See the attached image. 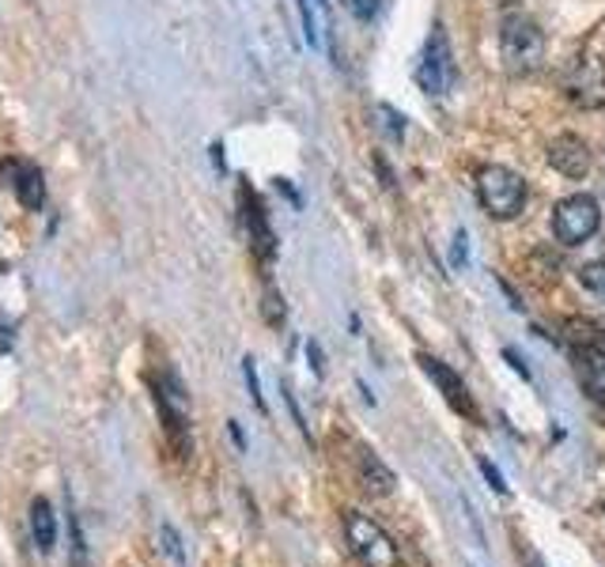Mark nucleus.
<instances>
[{"label":"nucleus","mask_w":605,"mask_h":567,"mask_svg":"<svg viewBox=\"0 0 605 567\" xmlns=\"http://www.w3.org/2000/svg\"><path fill=\"white\" fill-rule=\"evenodd\" d=\"M548 163H553L564 178H583L586 171H591V148H586V141H580V136L564 133L548 144Z\"/></svg>","instance_id":"9d476101"},{"label":"nucleus","mask_w":605,"mask_h":567,"mask_svg":"<svg viewBox=\"0 0 605 567\" xmlns=\"http://www.w3.org/2000/svg\"><path fill=\"white\" fill-rule=\"evenodd\" d=\"M567 99L583 110H598L605 106V61L586 53L567 72Z\"/></svg>","instance_id":"423d86ee"},{"label":"nucleus","mask_w":605,"mask_h":567,"mask_svg":"<svg viewBox=\"0 0 605 567\" xmlns=\"http://www.w3.org/2000/svg\"><path fill=\"white\" fill-rule=\"evenodd\" d=\"M299 20H302V39L310 45H329V53L337 58L334 50V31H329V8L326 0H299Z\"/></svg>","instance_id":"f8f14e48"},{"label":"nucleus","mask_w":605,"mask_h":567,"mask_svg":"<svg viewBox=\"0 0 605 567\" xmlns=\"http://www.w3.org/2000/svg\"><path fill=\"white\" fill-rule=\"evenodd\" d=\"M160 537H163V553H167L174 564H186V548H182L178 534H174V526H163Z\"/></svg>","instance_id":"6ab92c4d"},{"label":"nucleus","mask_w":605,"mask_h":567,"mask_svg":"<svg viewBox=\"0 0 605 567\" xmlns=\"http://www.w3.org/2000/svg\"><path fill=\"white\" fill-rule=\"evenodd\" d=\"M243 374H246V390H250V398H254V405L262 409V413H269V409H265V398H262V382H258V368H254V360L250 355H246L243 360Z\"/></svg>","instance_id":"a211bd4d"},{"label":"nucleus","mask_w":605,"mask_h":567,"mask_svg":"<svg viewBox=\"0 0 605 567\" xmlns=\"http://www.w3.org/2000/svg\"><path fill=\"white\" fill-rule=\"evenodd\" d=\"M345 537L363 567H398V545L390 542V534L375 518L360 515V511H348Z\"/></svg>","instance_id":"f03ea898"},{"label":"nucleus","mask_w":605,"mask_h":567,"mask_svg":"<svg viewBox=\"0 0 605 567\" xmlns=\"http://www.w3.org/2000/svg\"><path fill=\"white\" fill-rule=\"evenodd\" d=\"M454 53H451V42H447V31L443 23L432 27L428 34V45H424V58H420V69H417V80L428 95H447L454 87Z\"/></svg>","instance_id":"20e7f679"},{"label":"nucleus","mask_w":605,"mask_h":567,"mask_svg":"<svg viewBox=\"0 0 605 567\" xmlns=\"http://www.w3.org/2000/svg\"><path fill=\"white\" fill-rule=\"evenodd\" d=\"M530 567H541V564H537V560H530Z\"/></svg>","instance_id":"c85d7f7f"},{"label":"nucleus","mask_w":605,"mask_h":567,"mask_svg":"<svg viewBox=\"0 0 605 567\" xmlns=\"http://www.w3.org/2000/svg\"><path fill=\"white\" fill-rule=\"evenodd\" d=\"M580 379H583V386L594 401H605V352L598 349V344H586V349H583Z\"/></svg>","instance_id":"4468645a"},{"label":"nucleus","mask_w":605,"mask_h":567,"mask_svg":"<svg viewBox=\"0 0 605 567\" xmlns=\"http://www.w3.org/2000/svg\"><path fill=\"white\" fill-rule=\"evenodd\" d=\"M232 439H235V446H238V451H246V435H243V427H238L235 420H232Z\"/></svg>","instance_id":"cd10ccee"},{"label":"nucleus","mask_w":605,"mask_h":567,"mask_svg":"<svg viewBox=\"0 0 605 567\" xmlns=\"http://www.w3.org/2000/svg\"><path fill=\"white\" fill-rule=\"evenodd\" d=\"M8 349H12V326L0 322V352H8Z\"/></svg>","instance_id":"bb28decb"},{"label":"nucleus","mask_w":605,"mask_h":567,"mask_svg":"<svg viewBox=\"0 0 605 567\" xmlns=\"http://www.w3.org/2000/svg\"><path fill=\"white\" fill-rule=\"evenodd\" d=\"M420 368H424L428 379L435 382L439 390H443V398L451 401V409L454 413H465V416H476V409H473V398H470V390H465V382L458 379V374L447 368L443 360H432V355H420Z\"/></svg>","instance_id":"1a4fd4ad"},{"label":"nucleus","mask_w":605,"mask_h":567,"mask_svg":"<svg viewBox=\"0 0 605 567\" xmlns=\"http://www.w3.org/2000/svg\"><path fill=\"white\" fill-rule=\"evenodd\" d=\"M481 473H484V481H489V488H492V492H500V496H507V484H503V477H500L496 465L481 458Z\"/></svg>","instance_id":"4be33fe9"},{"label":"nucleus","mask_w":605,"mask_h":567,"mask_svg":"<svg viewBox=\"0 0 605 567\" xmlns=\"http://www.w3.org/2000/svg\"><path fill=\"white\" fill-rule=\"evenodd\" d=\"M348 12H352L356 20H371V16L379 12V0H348Z\"/></svg>","instance_id":"5701e85b"},{"label":"nucleus","mask_w":605,"mask_h":567,"mask_svg":"<svg viewBox=\"0 0 605 567\" xmlns=\"http://www.w3.org/2000/svg\"><path fill=\"white\" fill-rule=\"evenodd\" d=\"M360 477H363V484H368L371 492H379V496H390L393 484H398L393 470L375 451H360Z\"/></svg>","instance_id":"2eb2a0df"},{"label":"nucleus","mask_w":605,"mask_h":567,"mask_svg":"<svg viewBox=\"0 0 605 567\" xmlns=\"http://www.w3.org/2000/svg\"><path fill=\"white\" fill-rule=\"evenodd\" d=\"M580 284H583V288L591 291V296L605 307V265H602V261L583 265V269H580Z\"/></svg>","instance_id":"dca6fc26"},{"label":"nucleus","mask_w":605,"mask_h":567,"mask_svg":"<svg viewBox=\"0 0 605 567\" xmlns=\"http://www.w3.org/2000/svg\"><path fill=\"white\" fill-rule=\"evenodd\" d=\"M265 322H269V326H280L284 322V299L273 288L265 291Z\"/></svg>","instance_id":"412c9836"},{"label":"nucleus","mask_w":605,"mask_h":567,"mask_svg":"<svg viewBox=\"0 0 605 567\" xmlns=\"http://www.w3.org/2000/svg\"><path fill=\"white\" fill-rule=\"evenodd\" d=\"M598 224H602V208H598V200L586 197V194H575V197L561 200L556 213H553V231L564 246L586 243L594 231H598Z\"/></svg>","instance_id":"39448f33"},{"label":"nucleus","mask_w":605,"mask_h":567,"mask_svg":"<svg viewBox=\"0 0 605 567\" xmlns=\"http://www.w3.org/2000/svg\"><path fill=\"white\" fill-rule=\"evenodd\" d=\"M500 53L511 76H530V72H537L541 61H545V34H541V27L534 20H526V16H511L500 31Z\"/></svg>","instance_id":"f257e3e1"},{"label":"nucleus","mask_w":605,"mask_h":567,"mask_svg":"<svg viewBox=\"0 0 605 567\" xmlns=\"http://www.w3.org/2000/svg\"><path fill=\"white\" fill-rule=\"evenodd\" d=\"M476 194H481V205L496 219H511L526 205V182L507 167H484L476 175Z\"/></svg>","instance_id":"7ed1b4c3"},{"label":"nucleus","mask_w":605,"mask_h":567,"mask_svg":"<svg viewBox=\"0 0 605 567\" xmlns=\"http://www.w3.org/2000/svg\"><path fill=\"white\" fill-rule=\"evenodd\" d=\"M375 114L382 117V130H387L390 136H401V133H406V117H401L398 110H390V106H379V110H375Z\"/></svg>","instance_id":"aec40b11"},{"label":"nucleus","mask_w":605,"mask_h":567,"mask_svg":"<svg viewBox=\"0 0 605 567\" xmlns=\"http://www.w3.org/2000/svg\"><path fill=\"white\" fill-rule=\"evenodd\" d=\"M69 537H72V564L84 567L88 564V545H84V534H80V518L76 511L69 507Z\"/></svg>","instance_id":"f3484780"},{"label":"nucleus","mask_w":605,"mask_h":567,"mask_svg":"<svg viewBox=\"0 0 605 567\" xmlns=\"http://www.w3.org/2000/svg\"><path fill=\"white\" fill-rule=\"evenodd\" d=\"M307 360H310V368H315V374H322V371H326V368H322V352H318V344H315V341L307 344Z\"/></svg>","instance_id":"393cba45"},{"label":"nucleus","mask_w":605,"mask_h":567,"mask_svg":"<svg viewBox=\"0 0 605 567\" xmlns=\"http://www.w3.org/2000/svg\"><path fill=\"white\" fill-rule=\"evenodd\" d=\"M465 258H470V246H465V231H454V254H451L454 269H462Z\"/></svg>","instance_id":"b1692460"},{"label":"nucleus","mask_w":605,"mask_h":567,"mask_svg":"<svg viewBox=\"0 0 605 567\" xmlns=\"http://www.w3.org/2000/svg\"><path fill=\"white\" fill-rule=\"evenodd\" d=\"M238 205H243V224H246V235H250V246L262 261H273L277 258V235H273L269 219H265V208L258 194L250 186L238 189Z\"/></svg>","instance_id":"0eeeda50"},{"label":"nucleus","mask_w":605,"mask_h":567,"mask_svg":"<svg viewBox=\"0 0 605 567\" xmlns=\"http://www.w3.org/2000/svg\"><path fill=\"white\" fill-rule=\"evenodd\" d=\"M27 526H31V542L39 553L50 556L53 548H58V515H53L50 499H34L31 511H27Z\"/></svg>","instance_id":"9b49d317"},{"label":"nucleus","mask_w":605,"mask_h":567,"mask_svg":"<svg viewBox=\"0 0 605 567\" xmlns=\"http://www.w3.org/2000/svg\"><path fill=\"white\" fill-rule=\"evenodd\" d=\"M503 355H507V363H511V368H515V371L522 374V379H530V371H526V363H522V360H519V352H515V349H507V352H503Z\"/></svg>","instance_id":"a878e982"},{"label":"nucleus","mask_w":605,"mask_h":567,"mask_svg":"<svg viewBox=\"0 0 605 567\" xmlns=\"http://www.w3.org/2000/svg\"><path fill=\"white\" fill-rule=\"evenodd\" d=\"M16 197H20V205L27 213H39L45 205V182H42V171L34 167V163H20V175L12 182Z\"/></svg>","instance_id":"ddd939ff"},{"label":"nucleus","mask_w":605,"mask_h":567,"mask_svg":"<svg viewBox=\"0 0 605 567\" xmlns=\"http://www.w3.org/2000/svg\"><path fill=\"white\" fill-rule=\"evenodd\" d=\"M155 409H160L163 424H167L171 435H182L189 424V398H186V386L167 371L155 379Z\"/></svg>","instance_id":"6e6552de"}]
</instances>
